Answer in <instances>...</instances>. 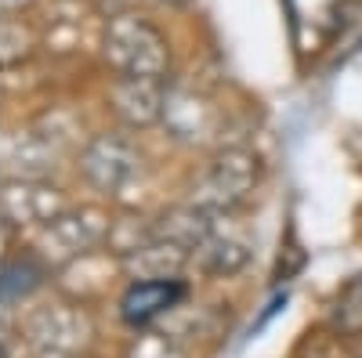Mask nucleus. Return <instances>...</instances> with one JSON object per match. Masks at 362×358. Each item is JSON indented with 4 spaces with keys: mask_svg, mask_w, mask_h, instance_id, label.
Segmentation results:
<instances>
[{
    "mask_svg": "<svg viewBox=\"0 0 362 358\" xmlns=\"http://www.w3.org/2000/svg\"><path fill=\"white\" fill-rule=\"evenodd\" d=\"M181 290L177 286H167V282H145V286H134L124 301V315L127 322H148L156 311H163Z\"/></svg>",
    "mask_w": 362,
    "mask_h": 358,
    "instance_id": "nucleus-1",
    "label": "nucleus"
}]
</instances>
